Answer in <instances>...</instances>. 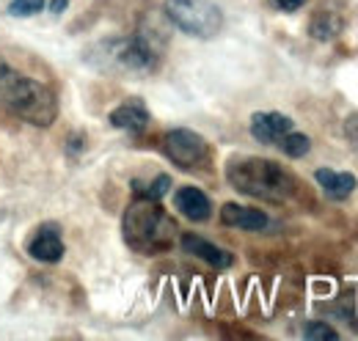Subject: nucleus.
Wrapping results in <instances>:
<instances>
[{"label":"nucleus","mask_w":358,"mask_h":341,"mask_svg":"<svg viewBox=\"0 0 358 341\" xmlns=\"http://www.w3.org/2000/svg\"><path fill=\"white\" fill-rule=\"evenodd\" d=\"M160 58V44L146 34L138 36H108L83 50V64L110 78H141L152 75Z\"/></svg>","instance_id":"obj_1"},{"label":"nucleus","mask_w":358,"mask_h":341,"mask_svg":"<svg viewBox=\"0 0 358 341\" xmlns=\"http://www.w3.org/2000/svg\"><path fill=\"white\" fill-rule=\"evenodd\" d=\"M0 108L25 124L50 127L58 119V99L45 83L20 72L0 55Z\"/></svg>","instance_id":"obj_2"},{"label":"nucleus","mask_w":358,"mask_h":341,"mask_svg":"<svg viewBox=\"0 0 358 341\" xmlns=\"http://www.w3.org/2000/svg\"><path fill=\"white\" fill-rule=\"evenodd\" d=\"M226 179L237 193L268 204H287L301 190L289 170L265 157H231L226 163Z\"/></svg>","instance_id":"obj_3"},{"label":"nucleus","mask_w":358,"mask_h":341,"mask_svg":"<svg viewBox=\"0 0 358 341\" xmlns=\"http://www.w3.org/2000/svg\"><path fill=\"white\" fill-rule=\"evenodd\" d=\"M124 228V240L127 245L143 254H157L171 248L174 234H177V223L157 207V201L152 198H141L124 212L122 220Z\"/></svg>","instance_id":"obj_4"},{"label":"nucleus","mask_w":358,"mask_h":341,"mask_svg":"<svg viewBox=\"0 0 358 341\" xmlns=\"http://www.w3.org/2000/svg\"><path fill=\"white\" fill-rule=\"evenodd\" d=\"M166 20L193 39H215L224 31V11L213 0H166Z\"/></svg>","instance_id":"obj_5"},{"label":"nucleus","mask_w":358,"mask_h":341,"mask_svg":"<svg viewBox=\"0 0 358 341\" xmlns=\"http://www.w3.org/2000/svg\"><path fill=\"white\" fill-rule=\"evenodd\" d=\"M163 152L174 166L185 170H199L210 163V143L187 127L169 129L163 138Z\"/></svg>","instance_id":"obj_6"},{"label":"nucleus","mask_w":358,"mask_h":341,"mask_svg":"<svg viewBox=\"0 0 358 341\" xmlns=\"http://www.w3.org/2000/svg\"><path fill=\"white\" fill-rule=\"evenodd\" d=\"M64 254H66V245H64L58 223H42L28 242V256L42 264H58Z\"/></svg>","instance_id":"obj_7"},{"label":"nucleus","mask_w":358,"mask_h":341,"mask_svg":"<svg viewBox=\"0 0 358 341\" xmlns=\"http://www.w3.org/2000/svg\"><path fill=\"white\" fill-rule=\"evenodd\" d=\"M295 129V122L278 110H259L251 116V135L254 140L259 143H268V146H278V140Z\"/></svg>","instance_id":"obj_8"},{"label":"nucleus","mask_w":358,"mask_h":341,"mask_svg":"<svg viewBox=\"0 0 358 341\" xmlns=\"http://www.w3.org/2000/svg\"><path fill=\"white\" fill-rule=\"evenodd\" d=\"M179 242H182V251H185V254L207 261V264L215 267V270H229V267L234 264L231 251L218 248L215 242H210V240H204V237H199V234H182Z\"/></svg>","instance_id":"obj_9"},{"label":"nucleus","mask_w":358,"mask_h":341,"mask_svg":"<svg viewBox=\"0 0 358 341\" xmlns=\"http://www.w3.org/2000/svg\"><path fill=\"white\" fill-rule=\"evenodd\" d=\"M108 122H110L116 129H122V132L138 135V132H143V129L149 127V108H146L143 99H138V96L124 99L119 108L110 110Z\"/></svg>","instance_id":"obj_10"},{"label":"nucleus","mask_w":358,"mask_h":341,"mask_svg":"<svg viewBox=\"0 0 358 341\" xmlns=\"http://www.w3.org/2000/svg\"><path fill=\"white\" fill-rule=\"evenodd\" d=\"M174 207H177V212H182L193 223H204L213 217V201L207 198L204 190H199L193 184H185L174 193Z\"/></svg>","instance_id":"obj_11"},{"label":"nucleus","mask_w":358,"mask_h":341,"mask_svg":"<svg viewBox=\"0 0 358 341\" xmlns=\"http://www.w3.org/2000/svg\"><path fill=\"white\" fill-rule=\"evenodd\" d=\"M314 179H317L320 190H322L331 201H345V198H350L358 187V179L350 170L317 168L314 170Z\"/></svg>","instance_id":"obj_12"},{"label":"nucleus","mask_w":358,"mask_h":341,"mask_svg":"<svg viewBox=\"0 0 358 341\" xmlns=\"http://www.w3.org/2000/svg\"><path fill=\"white\" fill-rule=\"evenodd\" d=\"M221 223L229 228H243V231H265L270 226V217L254 207L243 204H224L221 207Z\"/></svg>","instance_id":"obj_13"},{"label":"nucleus","mask_w":358,"mask_h":341,"mask_svg":"<svg viewBox=\"0 0 358 341\" xmlns=\"http://www.w3.org/2000/svg\"><path fill=\"white\" fill-rule=\"evenodd\" d=\"M309 31H312L314 39H320V42L336 39V36L342 34V20H339L336 14H331V11H317V14L312 17Z\"/></svg>","instance_id":"obj_14"},{"label":"nucleus","mask_w":358,"mask_h":341,"mask_svg":"<svg viewBox=\"0 0 358 341\" xmlns=\"http://www.w3.org/2000/svg\"><path fill=\"white\" fill-rule=\"evenodd\" d=\"M278 149H281L287 157H292V160H301V157H306V154H309V149H312V140H309V135H303V132L292 129V132H287V135L278 140Z\"/></svg>","instance_id":"obj_15"},{"label":"nucleus","mask_w":358,"mask_h":341,"mask_svg":"<svg viewBox=\"0 0 358 341\" xmlns=\"http://www.w3.org/2000/svg\"><path fill=\"white\" fill-rule=\"evenodd\" d=\"M45 8V0H11L8 3V14L11 17H34Z\"/></svg>","instance_id":"obj_16"},{"label":"nucleus","mask_w":358,"mask_h":341,"mask_svg":"<svg viewBox=\"0 0 358 341\" xmlns=\"http://www.w3.org/2000/svg\"><path fill=\"white\" fill-rule=\"evenodd\" d=\"M303 336L306 339H339V333L331 325H325V322H306Z\"/></svg>","instance_id":"obj_17"},{"label":"nucleus","mask_w":358,"mask_h":341,"mask_svg":"<svg viewBox=\"0 0 358 341\" xmlns=\"http://www.w3.org/2000/svg\"><path fill=\"white\" fill-rule=\"evenodd\" d=\"M169 187H171V176H166V173H160L149 187H146V193H143V198H152V201H160L166 193H169Z\"/></svg>","instance_id":"obj_18"},{"label":"nucleus","mask_w":358,"mask_h":341,"mask_svg":"<svg viewBox=\"0 0 358 341\" xmlns=\"http://www.w3.org/2000/svg\"><path fill=\"white\" fill-rule=\"evenodd\" d=\"M278 11H284V14H292V11H298V8H303L306 6V0H270Z\"/></svg>","instance_id":"obj_19"},{"label":"nucleus","mask_w":358,"mask_h":341,"mask_svg":"<svg viewBox=\"0 0 358 341\" xmlns=\"http://www.w3.org/2000/svg\"><path fill=\"white\" fill-rule=\"evenodd\" d=\"M345 129H348L350 140H356V143H358V113H356V116H348V122H345Z\"/></svg>","instance_id":"obj_20"}]
</instances>
